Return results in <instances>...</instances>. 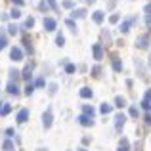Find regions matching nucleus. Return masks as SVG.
Wrapping results in <instances>:
<instances>
[{
  "instance_id": "27",
  "label": "nucleus",
  "mask_w": 151,
  "mask_h": 151,
  "mask_svg": "<svg viewBox=\"0 0 151 151\" xmlns=\"http://www.w3.org/2000/svg\"><path fill=\"white\" fill-rule=\"evenodd\" d=\"M128 113H130V117H134V119H136V117H138V107H130V111H128Z\"/></svg>"
},
{
  "instance_id": "22",
  "label": "nucleus",
  "mask_w": 151,
  "mask_h": 151,
  "mask_svg": "<svg viewBox=\"0 0 151 151\" xmlns=\"http://www.w3.org/2000/svg\"><path fill=\"white\" fill-rule=\"evenodd\" d=\"M10 15H12V17H14V19H19V17H21V12H19L17 8H14V10L10 12Z\"/></svg>"
},
{
  "instance_id": "8",
  "label": "nucleus",
  "mask_w": 151,
  "mask_h": 151,
  "mask_svg": "<svg viewBox=\"0 0 151 151\" xmlns=\"http://www.w3.org/2000/svg\"><path fill=\"white\" fill-rule=\"evenodd\" d=\"M27 119H29V109H21L17 113V119H15V121H17V122H25Z\"/></svg>"
},
{
  "instance_id": "5",
  "label": "nucleus",
  "mask_w": 151,
  "mask_h": 151,
  "mask_svg": "<svg viewBox=\"0 0 151 151\" xmlns=\"http://www.w3.org/2000/svg\"><path fill=\"white\" fill-rule=\"evenodd\" d=\"M42 124H44L46 128H50V126H52V111H50V109L46 111L44 115H42Z\"/></svg>"
},
{
  "instance_id": "16",
  "label": "nucleus",
  "mask_w": 151,
  "mask_h": 151,
  "mask_svg": "<svg viewBox=\"0 0 151 151\" xmlns=\"http://www.w3.org/2000/svg\"><path fill=\"white\" fill-rule=\"evenodd\" d=\"M12 111V105L10 103H2V107H0V115H8Z\"/></svg>"
},
{
  "instance_id": "23",
  "label": "nucleus",
  "mask_w": 151,
  "mask_h": 151,
  "mask_svg": "<svg viewBox=\"0 0 151 151\" xmlns=\"http://www.w3.org/2000/svg\"><path fill=\"white\" fill-rule=\"evenodd\" d=\"M33 90H35V84H31V82H29V84L25 86V96H31V94H33Z\"/></svg>"
},
{
  "instance_id": "43",
  "label": "nucleus",
  "mask_w": 151,
  "mask_h": 151,
  "mask_svg": "<svg viewBox=\"0 0 151 151\" xmlns=\"http://www.w3.org/2000/svg\"><path fill=\"white\" fill-rule=\"evenodd\" d=\"M0 107H2V101H0Z\"/></svg>"
},
{
  "instance_id": "15",
  "label": "nucleus",
  "mask_w": 151,
  "mask_h": 151,
  "mask_svg": "<svg viewBox=\"0 0 151 151\" xmlns=\"http://www.w3.org/2000/svg\"><path fill=\"white\" fill-rule=\"evenodd\" d=\"M82 115H88V117H94V107L92 105H82Z\"/></svg>"
},
{
  "instance_id": "3",
  "label": "nucleus",
  "mask_w": 151,
  "mask_h": 151,
  "mask_svg": "<svg viewBox=\"0 0 151 151\" xmlns=\"http://www.w3.org/2000/svg\"><path fill=\"white\" fill-rule=\"evenodd\" d=\"M124 121H126L124 113H119L117 117H115V128H117V130H121L122 126H124Z\"/></svg>"
},
{
  "instance_id": "33",
  "label": "nucleus",
  "mask_w": 151,
  "mask_h": 151,
  "mask_svg": "<svg viewBox=\"0 0 151 151\" xmlns=\"http://www.w3.org/2000/svg\"><path fill=\"white\" fill-rule=\"evenodd\" d=\"M37 86H44V78H37V82H35Z\"/></svg>"
},
{
  "instance_id": "14",
  "label": "nucleus",
  "mask_w": 151,
  "mask_h": 151,
  "mask_svg": "<svg viewBox=\"0 0 151 151\" xmlns=\"http://www.w3.org/2000/svg\"><path fill=\"white\" fill-rule=\"evenodd\" d=\"M124 105H126V100L122 96H117V98H115V107H121V109H122Z\"/></svg>"
},
{
  "instance_id": "17",
  "label": "nucleus",
  "mask_w": 151,
  "mask_h": 151,
  "mask_svg": "<svg viewBox=\"0 0 151 151\" xmlns=\"http://www.w3.org/2000/svg\"><path fill=\"white\" fill-rule=\"evenodd\" d=\"M113 69L117 71V73H119V71H122V63H121V59H119V58L113 59Z\"/></svg>"
},
{
  "instance_id": "4",
  "label": "nucleus",
  "mask_w": 151,
  "mask_h": 151,
  "mask_svg": "<svg viewBox=\"0 0 151 151\" xmlns=\"http://www.w3.org/2000/svg\"><path fill=\"white\" fill-rule=\"evenodd\" d=\"M92 119H94V117H88V115H81V117H78L77 121L81 122L82 126H92V122H94Z\"/></svg>"
},
{
  "instance_id": "19",
  "label": "nucleus",
  "mask_w": 151,
  "mask_h": 151,
  "mask_svg": "<svg viewBox=\"0 0 151 151\" xmlns=\"http://www.w3.org/2000/svg\"><path fill=\"white\" fill-rule=\"evenodd\" d=\"M94 21H96V23H101L103 21V12H100V10L94 12Z\"/></svg>"
},
{
  "instance_id": "32",
  "label": "nucleus",
  "mask_w": 151,
  "mask_h": 151,
  "mask_svg": "<svg viewBox=\"0 0 151 151\" xmlns=\"http://www.w3.org/2000/svg\"><path fill=\"white\" fill-rule=\"evenodd\" d=\"M67 27H71V29H75L77 25H75V21H73V19H67Z\"/></svg>"
},
{
  "instance_id": "24",
  "label": "nucleus",
  "mask_w": 151,
  "mask_h": 151,
  "mask_svg": "<svg viewBox=\"0 0 151 151\" xmlns=\"http://www.w3.org/2000/svg\"><path fill=\"white\" fill-rule=\"evenodd\" d=\"M55 42H58V46H63V44H65V37H63V35H58Z\"/></svg>"
},
{
  "instance_id": "13",
  "label": "nucleus",
  "mask_w": 151,
  "mask_h": 151,
  "mask_svg": "<svg viewBox=\"0 0 151 151\" xmlns=\"http://www.w3.org/2000/svg\"><path fill=\"white\" fill-rule=\"evenodd\" d=\"M2 149H4V151H15L14 142H12V140H6V142L2 144Z\"/></svg>"
},
{
  "instance_id": "11",
  "label": "nucleus",
  "mask_w": 151,
  "mask_h": 151,
  "mask_svg": "<svg viewBox=\"0 0 151 151\" xmlns=\"http://www.w3.org/2000/svg\"><path fill=\"white\" fill-rule=\"evenodd\" d=\"M8 92H10V94H19V86H17V82H14V81L8 82Z\"/></svg>"
},
{
  "instance_id": "12",
  "label": "nucleus",
  "mask_w": 151,
  "mask_h": 151,
  "mask_svg": "<svg viewBox=\"0 0 151 151\" xmlns=\"http://www.w3.org/2000/svg\"><path fill=\"white\" fill-rule=\"evenodd\" d=\"M92 50H94V58H96V59H101V55H103L101 46H100V44H94V46H92Z\"/></svg>"
},
{
  "instance_id": "7",
  "label": "nucleus",
  "mask_w": 151,
  "mask_h": 151,
  "mask_svg": "<svg viewBox=\"0 0 151 151\" xmlns=\"http://www.w3.org/2000/svg\"><path fill=\"white\" fill-rule=\"evenodd\" d=\"M142 107H144V109H151V90L145 92V98L142 100Z\"/></svg>"
},
{
  "instance_id": "29",
  "label": "nucleus",
  "mask_w": 151,
  "mask_h": 151,
  "mask_svg": "<svg viewBox=\"0 0 151 151\" xmlns=\"http://www.w3.org/2000/svg\"><path fill=\"white\" fill-rule=\"evenodd\" d=\"M4 48H6V37L2 35V37H0V50H4Z\"/></svg>"
},
{
  "instance_id": "41",
  "label": "nucleus",
  "mask_w": 151,
  "mask_h": 151,
  "mask_svg": "<svg viewBox=\"0 0 151 151\" xmlns=\"http://www.w3.org/2000/svg\"><path fill=\"white\" fill-rule=\"evenodd\" d=\"M38 151H46V149H38Z\"/></svg>"
},
{
  "instance_id": "2",
  "label": "nucleus",
  "mask_w": 151,
  "mask_h": 151,
  "mask_svg": "<svg viewBox=\"0 0 151 151\" xmlns=\"http://www.w3.org/2000/svg\"><path fill=\"white\" fill-rule=\"evenodd\" d=\"M10 55H12V59H14V61H19V59H23V50L17 48V46H14L12 52H10Z\"/></svg>"
},
{
  "instance_id": "38",
  "label": "nucleus",
  "mask_w": 151,
  "mask_h": 151,
  "mask_svg": "<svg viewBox=\"0 0 151 151\" xmlns=\"http://www.w3.org/2000/svg\"><path fill=\"white\" fill-rule=\"evenodd\" d=\"M48 4H50L52 8H55V0H48Z\"/></svg>"
},
{
  "instance_id": "10",
  "label": "nucleus",
  "mask_w": 151,
  "mask_h": 151,
  "mask_svg": "<svg viewBox=\"0 0 151 151\" xmlns=\"http://www.w3.org/2000/svg\"><path fill=\"white\" fill-rule=\"evenodd\" d=\"M132 23H134V17H130V19H124V21L121 23V31H122V33H126V31H128L130 27H132Z\"/></svg>"
},
{
  "instance_id": "25",
  "label": "nucleus",
  "mask_w": 151,
  "mask_h": 151,
  "mask_svg": "<svg viewBox=\"0 0 151 151\" xmlns=\"http://www.w3.org/2000/svg\"><path fill=\"white\" fill-rule=\"evenodd\" d=\"M75 69H77V67H75L73 63H67V65H65V71H67V73H75Z\"/></svg>"
},
{
  "instance_id": "37",
  "label": "nucleus",
  "mask_w": 151,
  "mask_h": 151,
  "mask_svg": "<svg viewBox=\"0 0 151 151\" xmlns=\"http://www.w3.org/2000/svg\"><path fill=\"white\" fill-rule=\"evenodd\" d=\"M145 12H147V15H151V4H149V6H145Z\"/></svg>"
},
{
  "instance_id": "35",
  "label": "nucleus",
  "mask_w": 151,
  "mask_h": 151,
  "mask_svg": "<svg viewBox=\"0 0 151 151\" xmlns=\"http://www.w3.org/2000/svg\"><path fill=\"white\" fill-rule=\"evenodd\" d=\"M145 122H147V124H151V113L145 115Z\"/></svg>"
},
{
  "instance_id": "9",
  "label": "nucleus",
  "mask_w": 151,
  "mask_h": 151,
  "mask_svg": "<svg viewBox=\"0 0 151 151\" xmlns=\"http://www.w3.org/2000/svg\"><path fill=\"white\" fill-rule=\"evenodd\" d=\"M21 77L25 78V81H31V77H33V65H27L25 69H23V73H21Z\"/></svg>"
},
{
  "instance_id": "40",
  "label": "nucleus",
  "mask_w": 151,
  "mask_h": 151,
  "mask_svg": "<svg viewBox=\"0 0 151 151\" xmlns=\"http://www.w3.org/2000/svg\"><path fill=\"white\" fill-rule=\"evenodd\" d=\"M119 151H126V149H122V147H121V149H119Z\"/></svg>"
},
{
  "instance_id": "20",
  "label": "nucleus",
  "mask_w": 151,
  "mask_h": 151,
  "mask_svg": "<svg viewBox=\"0 0 151 151\" xmlns=\"http://www.w3.org/2000/svg\"><path fill=\"white\" fill-rule=\"evenodd\" d=\"M71 15H73V17H84V15H86V10H82V8H81V10H75Z\"/></svg>"
},
{
  "instance_id": "21",
  "label": "nucleus",
  "mask_w": 151,
  "mask_h": 151,
  "mask_svg": "<svg viewBox=\"0 0 151 151\" xmlns=\"http://www.w3.org/2000/svg\"><path fill=\"white\" fill-rule=\"evenodd\" d=\"M81 96H82V98H92V90H90V88H86V86H84V88L81 90Z\"/></svg>"
},
{
  "instance_id": "36",
  "label": "nucleus",
  "mask_w": 151,
  "mask_h": 151,
  "mask_svg": "<svg viewBox=\"0 0 151 151\" xmlns=\"http://www.w3.org/2000/svg\"><path fill=\"white\" fill-rule=\"evenodd\" d=\"M145 23H147V25L151 27V15H147V17H145Z\"/></svg>"
},
{
  "instance_id": "39",
  "label": "nucleus",
  "mask_w": 151,
  "mask_h": 151,
  "mask_svg": "<svg viewBox=\"0 0 151 151\" xmlns=\"http://www.w3.org/2000/svg\"><path fill=\"white\" fill-rule=\"evenodd\" d=\"M14 4H23V0H14Z\"/></svg>"
},
{
  "instance_id": "1",
  "label": "nucleus",
  "mask_w": 151,
  "mask_h": 151,
  "mask_svg": "<svg viewBox=\"0 0 151 151\" xmlns=\"http://www.w3.org/2000/svg\"><path fill=\"white\" fill-rule=\"evenodd\" d=\"M147 44H149V37H147V35H142V37L136 38V46H138V48L144 50V48H147Z\"/></svg>"
},
{
  "instance_id": "28",
  "label": "nucleus",
  "mask_w": 151,
  "mask_h": 151,
  "mask_svg": "<svg viewBox=\"0 0 151 151\" xmlns=\"http://www.w3.org/2000/svg\"><path fill=\"white\" fill-rule=\"evenodd\" d=\"M8 31H10V35H15V33H17V27L12 23V25H8Z\"/></svg>"
},
{
  "instance_id": "42",
  "label": "nucleus",
  "mask_w": 151,
  "mask_h": 151,
  "mask_svg": "<svg viewBox=\"0 0 151 151\" xmlns=\"http://www.w3.org/2000/svg\"><path fill=\"white\" fill-rule=\"evenodd\" d=\"M78 151H86V149H78Z\"/></svg>"
},
{
  "instance_id": "31",
  "label": "nucleus",
  "mask_w": 151,
  "mask_h": 151,
  "mask_svg": "<svg viewBox=\"0 0 151 151\" xmlns=\"http://www.w3.org/2000/svg\"><path fill=\"white\" fill-rule=\"evenodd\" d=\"M63 6H65V8H73V0H65V2H63Z\"/></svg>"
},
{
  "instance_id": "18",
  "label": "nucleus",
  "mask_w": 151,
  "mask_h": 151,
  "mask_svg": "<svg viewBox=\"0 0 151 151\" xmlns=\"http://www.w3.org/2000/svg\"><path fill=\"white\" fill-rule=\"evenodd\" d=\"M111 111H113V105H111V103H103V105H101V113L103 115L111 113Z\"/></svg>"
},
{
  "instance_id": "6",
  "label": "nucleus",
  "mask_w": 151,
  "mask_h": 151,
  "mask_svg": "<svg viewBox=\"0 0 151 151\" xmlns=\"http://www.w3.org/2000/svg\"><path fill=\"white\" fill-rule=\"evenodd\" d=\"M44 29L46 31H55V19L54 17H46L44 19Z\"/></svg>"
},
{
  "instance_id": "34",
  "label": "nucleus",
  "mask_w": 151,
  "mask_h": 151,
  "mask_svg": "<svg viewBox=\"0 0 151 151\" xmlns=\"http://www.w3.org/2000/svg\"><path fill=\"white\" fill-rule=\"evenodd\" d=\"M119 19H121V17H119V15H117V14H115V15H111V23H117V21H119Z\"/></svg>"
},
{
  "instance_id": "26",
  "label": "nucleus",
  "mask_w": 151,
  "mask_h": 151,
  "mask_svg": "<svg viewBox=\"0 0 151 151\" xmlns=\"http://www.w3.org/2000/svg\"><path fill=\"white\" fill-rule=\"evenodd\" d=\"M33 25H35V17H29V19L25 21V27H27V29H31Z\"/></svg>"
},
{
  "instance_id": "30",
  "label": "nucleus",
  "mask_w": 151,
  "mask_h": 151,
  "mask_svg": "<svg viewBox=\"0 0 151 151\" xmlns=\"http://www.w3.org/2000/svg\"><path fill=\"white\" fill-rule=\"evenodd\" d=\"M128 145H130L128 140H121V147H122V149H128Z\"/></svg>"
}]
</instances>
